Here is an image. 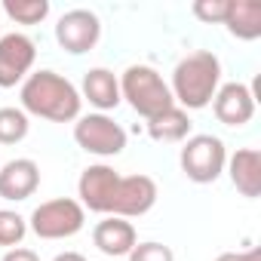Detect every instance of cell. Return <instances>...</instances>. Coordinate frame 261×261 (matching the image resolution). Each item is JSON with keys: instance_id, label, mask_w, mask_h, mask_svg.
Here are the masks:
<instances>
[{"instance_id": "3", "label": "cell", "mask_w": 261, "mask_h": 261, "mask_svg": "<svg viewBox=\"0 0 261 261\" xmlns=\"http://www.w3.org/2000/svg\"><path fill=\"white\" fill-rule=\"evenodd\" d=\"M117 80H120V98L145 120H151L175 105L169 83L151 65H129Z\"/></svg>"}, {"instance_id": "13", "label": "cell", "mask_w": 261, "mask_h": 261, "mask_svg": "<svg viewBox=\"0 0 261 261\" xmlns=\"http://www.w3.org/2000/svg\"><path fill=\"white\" fill-rule=\"evenodd\" d=\"M136 243H139V233H136L133 221H126V218L105 215L92 227V246L108 258H126Z\"/></svg>"}, {"instance_id": "7", "label": "cell", "mask_w": 261, "mask_h": 261, "mask_svg": "<svg viewBox=\"0 0 261 261\" xmlns=\"http://www.w3.org/2000/svg\"><path fill=\"white\" fill-rule=\"evenodd\" d=\"M120 172L108 163H92L80 172L77 178V197L80 206L98 215H114L117 206V191H120Z\"/></svg>"}, {"instance_id": "5", "label": "cell", "mask_w": 261, "mask_h": 261, "mask_svg": "<svg viewBox=\"0 0 261 261\" xmlns=\"http://www.w3.org/2000/svg\"><path fill=\"white\" fill-rule=\"evenodd\" d=\"M83 224H86V209L74 197L46 200L28 218V230H34V237H40V240H68V237L80 233Z\"/></svg>"}, {"instance_id": "19", "label": "cell", "mask_w": 261, "mask_h": 261, "mask_svg": "<svg viewBox=\"0 0 261 261\" xmlns=\"http://www.w3.org/2000/svg\"><path fill=\"white\" fill-rule=\"evenodd\" d=\"M31 120L22 108H0V145H19L28 139Z\"/></svg>"}, {"instance_id": "17", "label": "cell", "mask_w": 261, "mask_h": 261, "mask_svg": "<svg viewBox=\"0 0 261 261\" xmlns=\"http://www.w3.org/2000/svg\"><path fill=\"white\" fill-rule=\"evenodd\" d=\"M191 126H194V123H191L188 111L178 108V105H172L169 111H163V114H157V117H151V120L145 123L148 136H151L154 142H163V145H175V142L191 139Z\"/></svg>"}, {"instance_id": "6", "label": "cell", "mask_w": 261, "mask_h": 261, "mask_svg": "<svg viewBox=\"0 0 261 261\" xmlns=\"http://www.w3.org/2000/svg\"><path fill=\"white\" fill-rule=\"evenodd\" d=\"M74 142L92 157H117L126 151V129L108 114H80L74 120Z\"/></svg>"}, {"instance_id": "8", "label": "cell", "mask_w": 261, "mask_h": 261, "mask_svg": "<svg viewBox=\"0 0 261 261\" xmlns=\"http://www.w3.org/2000/svg\"><path fill=\"white\" fill-rule=\"evenodd\" d=\"M98 40H101V19L92 10H68L56 22V43L71 56L95 49Z\"/></svg>"}, {"instance_id": "24", "label": "cell", "mask_w": 261, "mask_h": 261, "mask_svg": "<svg viewBox=\"0 0 261 261\" xmlns=\"http://www.w3.org/2000/svg\"><path fill=\"white\" fill-rule=\"evenodd\" d=\"M215 261H261V249H246V252H221Z\"/></svg>"}, {"instance_id": "23", "label": "cell", "mask_w": 261, "mask_h": 261, "mask_svg": "<svg viewBox=\"0 0 261 261\" xmlns=\"http://www.w3.org/2000/svg\"><path fill=\"white\" fill-rule=\"evenodd\" d=\"M0 261H40V255L34 249H25V246H16V249H7V255Z\"/></svg>"}, {"instance_id": "1", "label": "cell", "mask_w": 261, "mask_h": 261, "mask_svg": "<svg viewBox=\"0 0 261 261\" xmlns=\"http://www.w3.org/2000/svg\"><path fill=\"white\" fill-rule=\"evenodd\" d=\"M19 101L28 117H40L49 123H74L83 108L80 89L68 77H62L49 68L25 77V83L19 89Z\"/></svg>"}, {"instance_id": "10", "label": "cell", "mask_w": 261, "mask_h": 261, "mask_svg": "<svg viewBox=\"0 0 261 261\" xmlns=\"http://www.w3.org/2000/svg\"><path fill=\"white\" fill-rule=\"evenodd\" d=\"M160 197V188L151 175H123L120 178V191H117V206H114V218H142L154 209Z\"/></svg>"}, {"instance_id": "15", "label": "cell", "mask_w": 261, "mask_h": 261, "mask_svg": "<svg viewBox=\"0 0 261 261\" xmlns=\"http://www.w3.org/2000/svg\"><path fill=\"white\" fill-rule=\"evenodd\" d=\"M80 98L89 101L95 108V114H108L114 111L123 98H120V80L114 71L108 68H89L83 74V83H80Z\"/></svg>"}, {"instance_id": "21", "label": "cell", "mask_w": 261, "mask_h": 261, "mask_svg": "<svg viewBox=\"0 0 261 261\" xmlns=\"http://www.w3.org/2000/svg\"><path fill=\"white\" fill-rule=\"evenodd\" d=\"M126 258H129V261H175V252H172L166 243L148 240V243H136L133 252H129Z\"/></svg>"}, {"instance_id": "22", "label": "cell", "mask_w": 261, "mask_h": 261, "mask_svg": "<svg viewBox=\"0 0 261 261\" xmlns=\"http://www.w3.org/2000/svg\"><path fill=\"white\" fill-rule=\"evenodd\" d=\"M191 13H194L203 25H224L227 0H197V4L191 7Z\"/></svg>"}, {"instance_id": "4", "label": "cell", "mask_w": 261, "mask_h": 261, "mask_svg": "<svg viewBox=\"0 0 261 261\" xmlns=\"http://www.w3.org/2000/svg\"><path fill=\"white\" fill-rule=\"evenodd\" d=\"M178 163H181V172H185L188 181H194V185H212V181H218L224 175L227 148H224V142L218 136L200 133V136L185 139Z\"/></svg>"}, {"instance_id": "26", "label": "cell", "mask_w": 261, "mask_h": 261, "mask_svg": "<svg viewBox=\"0 0 261 261\" xmlns=\"http://www.w3.org/2000/svg\"><path fill=\"white\" fill-rule=\"evenodd\" d=\"M0 37H4V28H0Z\"/></svg>"}, {"instance_id": "11", "label": "cell", "mask_w": 261, "mask_h": 261, "mask_svg": "<svg viewBox=\"0 0 261 261\" xmlns=\"http://www.w3.org/2000/svg\"><path fill=\"white\" fill-rule=\"evenodd\" d=\"M212 114H215L218 123H224L230 129H240L255 117V92L240 80L221 83L215 98H212Z\"/></svg>"}, {"instance_id": "20", "label": "cell", "mask_w": 261, "mask_h": 261, "mask_svg": "<svg viewBox=\"0 0 261 261\" xmlns=\"http://www.w3.org/2000/svg\"><path fill=\"white\" fill-rule=\"evenodd\" d=\"M25 233H28V218H22L13 209H0V246L16 249V246H22Z\"/></svg>"}, {"instance_id": "12", "label": "cell", "mask_w": 261, "mask_h": 261, "mask_svg": "<svg viewBox=\"0 0 261 261\" xmlns=\"http://www.w3.org/2000/svg\"><path fill=\"white\" fill-rule=\"evenodd\" d=\"M40 188V166L31 157H16L0 166V197L10 203H22L34 197Z\"/></svg>"}, {"instance_id": "18", "label": "cell", "mask_w": 261, "mask_h": 261, "mask_svg": "<svg viewBox=\"0 0 261 261\" xmlns=\"http://www.w3.org/2000/svg\"><path fill=\"white\" fill-rule=\"evenodd\" d=\"M0 10L16 25H40V22H46L53 7H49V0H4Z\"/></svg>"}, {"instance_id": "2", "label": "cell", "mask_w": 261, "mask_h": 261, "mask_svg": "<svg viewBox=\"0 0 261 261\" xmlns=\"http://www.w3.org/2000/svg\"><path fill=\"white\" fill-rule=\"evenodd\" d=\"M218 86H221V59L212 49H194L172 68L169 92L175 105L185 111L209 108Z\"/></svg>"}, {"instance_id": "9", "label": "cell", "mask_w": 261, "mask_h": 261, "mask_svg": "<svg viewBox=\"0 0 261 261\" xmlns=\"http://www.w3.org/2000/svg\"><path fill=\"white\" fill-rule=\"evenodd\" d=\"M37 59V43L28 34H4L0 37V89H13L16 83H25Z\"/></svg>"}, {"instance_id": "16", "label": "cell", "mask_w": 261, "mask_h": 261, "mask_svg": "<svg viewBox=\"0 0 261 261\" xmlns=\"http://www.w3.org/2000/svg\"><path fill=\"white\" fill-rule=\"evenodd\" d=\"M224 28L237 40H258L261 37V4L258 0H227Z\"/></svg>"}, {"instance_id": "25", "label": "cell", "mask_w": 261, "mask_h": 261, "mask_svg": "<svg viewBox=\"0 0 261 261\" xmlns=\"http://www.w3.org/2000/svg\"><path fill=\"white\" fill-rule=\"evenodd\" d=\"M53 261H86V255H80V252H74V249H68V252H59Z\"/></svg>"}, {"instance_id": "14", "label": "cell", "mask_w": 261, "mask_h": 261, "mask_svg": "<svg viewBox=\"0 0 261 261\" xmlns=\"http://www.w3.org/2000/svg\"><path fill=\"white\" fill-rule=\"evenodd\" d=\"M224 172L243 197L255 200L261 194V151L258 148H237L233 154H227Z\"/></svg>"}]
</instances>
